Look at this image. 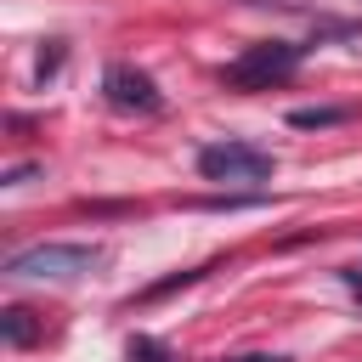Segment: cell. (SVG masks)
<instances>
[{"label": "cell", "mask_w": 362, "mask_h": 362, "mask_svg": "<svg viewBox=\"0 0 362 362\" xmlns=\"http://www.w3.org/2000/svg\"><path fill=\"white\" fill-rule=\"evenodd\" d=\"M96 260H102L96 243H34V249L6 260V277H17V283H74Z\"/></svg>", "instance_id": "1"}, {"label": "cell", "mask_w": 362, "mask_h": 362, "mask_svg": "<svg viewBox=\"0 0 362 362\" xmlns=\"http://www.w3.org/2000/svg\"><path fill=\"white\" fill-rule=\"evenodd\" d=\"M300 51H305V45H294V40H260V45H243V51L221 68V79H226L232 90H272L277 79H288V74L300 68Z\"/></svg>", "instance_id": "2"}, {"label": "cell", "mask_w": 362, "mask_h": 362, "mask_svg": "<svg viewBox=\"0 0 362 362\" xmlns=\"http://www.w3.org/2000/svg\"><path fill=\"white\" fill-rule=\"evenodd\" d=\"M277 170V158L255 141H215L198 153V175L204 181H266Z\"/></svg>", "instance_id": "3"}, {"label": "cell", "mask_w": 362, "mask_h": 362, "mask_svg": "<svg viewBox=\"0 0 362 362\" xmlns=\"http://www.w3.org/2000/svg\"><path fill=\"white\" fill-rule=\"evenodd\" d=\"M102 90H107V102H113L119 113H158V107H164L153 74H141V68H130V62H107Z\"/></svg>", "instance_id": "4"}, {"label": "cell", "mask_w": 362, "mask_h": 362, "mask_svg": "<svg viewBox=\"0 0 362 362\" xmlns=\"http://www.w3.org/2000/svg\"><path fill=\"white\" fill-rule=\"evenodd\" d=\"M0 339H6V345H17V351H23V345H34V339H40V322H34V311H23V305H6V311H0Z\"/></svg>", "instance_id": "5"}, {"label": "cell", "mask_w": 362, "mask_h": 362, "mask_svg": "<svg viewBox=\"0 0 362 362\" xmlns=\"http://www.w3.org/2000/svg\"><path fill=\"white\" fill-rule=\"evenodd\" d=\"M345 119H351V107H294L288 113L294 130H322V124H345Z\"/></svg>", "instance_id": "6"}, {"label": "cell", "mask_w": 362, "mask_h": 362, "mask_svg": "<svg viewBox=\"0 0 362 362\" xmlns=\"http://www.w3.org/2000/svg\"><path fill=\"white\" fill-rule=\"evenodd\" d=\"M130 362H170V351H164L158 339H147V334H136V339H130Z\"/></svg>", "instance_id": "7"}, {"label": "cell", "mask_w": 362, "mask_h": 362, "mask_svg": "<svg viewBox=\"0 0 362 362\" xmlns=\"http://www.w3.org/2000/svg\"><path fill=\"white\" fill-rule=\"evenodd\" d=\"M62 68V40H51V51H40V79Z\"/></svg>", "instance_id": "8"}, {"label": "cell", "mask_w": 362, "mask_h": 362, "mask_svg": "<svg viewBox=\"0 0 362 362\" xmlns=\"http://www.w3.org/2000/svg\"><path fill=\"white\" fill-rule=\"evenodd\" d=\"M226 362H283V356H266V351H255V356H226Z\"/></svg>", "instance_id": "9"}, {"label": "cell", "mask_w": 362, "mask_h": 362, "mask_svg": "<svg viewBox=\"0 0 362 362\" xmlns=\"http://www.w3.org/2000/svg\"><path fill=\"white\" fill-rule=\"evenodd\" d=\"M238 6H300V0H238Z\"/></svg>", "instance_id": "10"}]
</instances>
